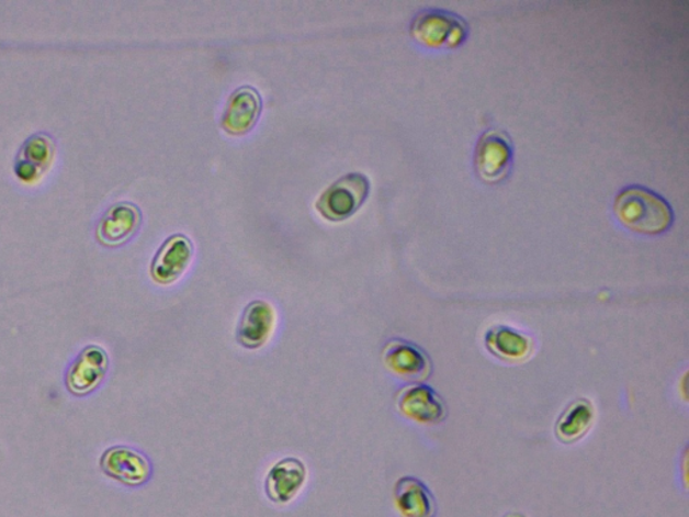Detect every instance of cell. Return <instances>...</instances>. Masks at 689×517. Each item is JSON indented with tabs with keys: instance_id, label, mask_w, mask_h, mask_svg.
Returning a JSON list of instances; mask_svg holds the SVG:
<instances>
[{
	"instance_id": "6da1fadb",
	"label": "cell",
	"mask_w": 689,
	"mask_h": 517,
	"mask_svg": "<svg viewBox=\"0 0 689 517\" xmlns=\"http://www.w3.org/2000/svg\"><path fill=\"white\" fill-rule=\"evenodd\" d=\"M614 212L625 227L643 235L664 234L675 218L668 201L639 186L621 190L614 202Z\"/></svg>"
},
{
	"instance_id": "7a4b0ae2",
	"label": "cell",
	"mask_w": 689,
	"mask_h": 517,
	"mask_svg": "<svg viewBox=\"0 0 689 517\" xmlns=\"http://www.w3.org/2000/svg\"><path fill=\"white\" fill-rule=\"evenodd\" d=\"M370 190V178L359 171L348 172L324 190L317 200V210L325 218L340 222L364 204Z\"/></svg>"
},
{
	"instance_id": "3957f363",
	"label": "cell",
	"mask_w": 689,
	"mask_h": 517,
	"mask_svg": "<svg viewBox=\"0 0 689 517\" xmlns=\"http://www.w3.org/2000/svg\"><path fill=\"white\" fill-rule=\"evenodd\" d=\"M411 32L419 43L431 47L461 45L467 35L466 22L443 10H427L415 18Z\"/></svg>"
},
{
	"instance_id": "277c9868",
	"label": "cell",
	"mask_w": 689,
	"mask_h": 517,
	"mask_svg": "<svg viewBox=\"0 0 689 517\" xmlns=\"http://www.w3.org/2000/svg\"><path fill=\"white\" fill-rule=\"evenodd\" d=\"M513 147L507 134L490 130L481 136L475 150V169L484 181L497 182L512 166Z\"/></svg>"
},
{
	"instance_id": "5b68a950",
	"label": "cell",
	"mask_w": 689,
	"mask_h": 517,
	"mask_svg": "<svg viewBox=\"0 0 689 517\" xmlns=\"http://www.w3.org/2000/svg\"><path fill=\"white\" fill-rule=\"evenodd\" d=\"M193 255L194 243L189 236L183 234L169 236L151 261V278L165 286L177 282L192 263Z\"/></svg>"
},
{
	"instance_id": "8992f818",
	"label": "cell",
	"mask_w": 689,
	"mask_h": 517,
	"mask_svg": "<svg viewBox=\"0 0 689 517\" xmlns=\"http://www.w3.org/2000/svg\"><path fill=\"white\" fill-rule=\"evenodd\" d=\"M396 406L409 419L425 425L441 424L448 417V406L430 385L414 383L397 395Z\"/></svg>"
},
{
	"instance_id": "52a82bcc",
	"label": "cell",
	"mask_w": 689,
	"mask_h": 517,
	"mask_svg": "<svg viewBox=\"0 0 689 517\" xmlns=\"http://www.w3.org/2000/svg\"><path fill=\"white\" fill-rule=\"evenodd\" d=\"M100 467L109 477L127 486H140L151 479L153 467L147 457L126 446H115L105 451Z\"/></svg>"
},
{
	"instance_id": "ba28073f",
	"label": "cell",
	"mask_w": 689,
	"mask_h": 517,
	"mask_svg": "<svg viewBox=\"0 0 689 517\" xmlns=\"http://www.w3.org/2000/svg\"><path fill=\"white\" fill-rule=\"evenodd\" d=\"M383 361L391 372L411 382H420L430 376L432 362L429 355L417 344L395 338L383 350Z\"/></svg>"
},
{
	"instance_id": "9c48e42d",
	"label": "cell",
	"mask_w": 689,
	"mask_h": 517,
	"mask_svg": "<svg viewBox=\"0 0 689 517\" xmlns=\"http://www.w3.org/2000/svg\"><path fill=\"white\" fill-rule=\"evenodd\" d=\"M260 93L257 88L242 86L236 88L225 104L222 127L230 135H245L258 123L261 114Z\"/></svg>"
},
{
	"instance_id": "30bf717a",
	"label": "cell",
	"mask_w": 689,
	"mask_h": 517,
	"mask_svg": "<svg viewBox=\"0 0 689 517\" xmlns=\"http://www.w3.org/2000/svg\"><path fill=\"white\" fill-rule=\"evenodd\" d=\"M276 328V312L267 301L249 302L237 326L236 340L246 349H260Z\"/></svg>"
},
{
	"instance_id": "8fae6325",
	"label": "cell",
	"mask_w": 689,
	"mask_h": 517,
	"mask_svg": "<svg viewBox=\"0 0 689 517\" xmlns=\"http://www.w3.org/2000/svg\"><path fill=\"white\" fill-rule=\"evenodd\" d=\"M307 468L300 459L287 457L278 461L267 473L264 488L269 501L289 504L294 501L305 485Z\"/></svg>"
},
{
	"instance_id": "7c38bea8",
	"label": "cell",
	"mask_w": 689,
	"mask_h": 517,
	"mask_svg": "<svg viewBox=\"0 0 689 517\" xmlns=\"http://www.w3.org/2000/svg\"><path fill=\"white\" fill-rule=\"evenodd\" d=\"M110 359L103 348L91 345L86 348L70 367L67 376L68 390L75 395L91 394L103 382L109 371Z\"/></svg>"
},
{
	"instance_id": "4fadbf2b",
	"label": "cell",
	"mask_w": 689,
	"mask_h": 517,
	"mask_svg": "<svg viewBox=\"0 0 689 517\" xmlns=\"http://www.w3.org/2000/svg\"><path fill=\"white\" fill-rule=\"evenodd\" d=\"M142 224V211L133 202H116L98 224V239L104 246L123 245L135 235Z\"/></svg>"
},
{
	"instance_id": "5bb4252c",
	"label": "cell",
	"mask_w": 689,
	"mask_h": 517,
	"mask_svg": "<svg viewBox=\"0 0 689 517\" xmlns=\"http://www.w3.org/2000/svg\"><path fill=\"white\" fill-rule=\"evenodd\" d=\"M55 154V142L49 135L39 133L30 136L15 158L16 177L26 182L37 181L49 168Z\"/></svg>"
},
{
	"instance_id": "9a60e30c",
	"label": "cell",
	"mask_w": 689,
	"mask_h": 517,
	"mask_svg": "<svg viewBox=\"0 0 689 517\" xmlns=\"http://www.w3.org/2000/svg\"><path fill=\"white\" fill-rule=\"evenodd\" d=\"M395 503L403 517H437L438 504L423 481L413 475L397 480Z\"/></svg>"
},
{
	"instance_id": "2e32d148",
	"label": "cell",
	"mask_w": 689,
	"mask_h": 517,
	"mask_svg": "<svg viewBox=\"0 0 689 517\" xmlns=\"http://www.w3.org/2000/svg\"><path fill=\"white\" fill-rule=\"evenodd\" d=\"M485 345L492 355L507 361L527 359L532 348L530 338L507 325H496L486 331Z\"/></svg>"
},
{
	"instance_id": "e0dca14e",
	"label": "cell",
	"mask_w": 689,
	"mask_h": 517,
	"mask_svg": "<svg viewBox=\"0 0 689 517\" xmlns=\"http://www.w3.org/2000/svg\"><path fill=\"white\" fill-rule=\"evenodd\" d=\"M594 422V406L586 397H579L561 414L555 425L556 438L563 443H574L584 438Z\"/></svg>"
},
{
	"instance_id": "ac0fdd59",
	"label": "cell",
	"mask_w": 689,
	"mask_h": 517,
	"mask_svg": "<svg viewBox=\"0 0 689 517\" xmlns=\"http://www.w3.org/2000/svg\"><path fill=\"white\" fill-rule=\"evenodd\" d=\"M504 517H527V516L520 513H510L508 515H505Z\"/></svg>"
}]
</instances>
